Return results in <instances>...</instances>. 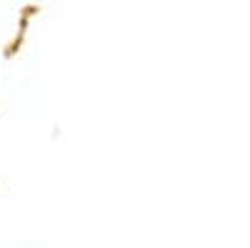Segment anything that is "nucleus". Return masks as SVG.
<instances>
[]
</instances>
